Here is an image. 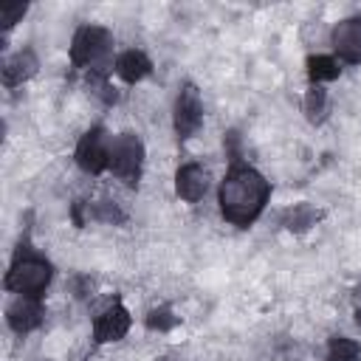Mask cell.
<instances>
[{"instance_id":"obj_1","label":"cell","mask_w":361,"mask_h":361,"mask_svg":"<svg viewBox=\"0 0 361 361\" xmlns=\"http://www.w3.org/2000/svg\"><path fill=\"white\" fill-rule=\"evenodd\" d=\"M268 195H271V186L257 169L231 164V169L220 183V212L228 223L248 226L265 209Z\"/></svg>"},{"instance_id":"obj_2","label":"cell","mask_w":361,"mask_h":361,"mask_svg":"<svg viewBox=\"0 0 361 361\" xmlns=\"http://www.w3.org/2000/svg\"><path fill=\"white\" fill-rule=\"evenodd\" d=\"M51 276H54V268L48 259L37 257V254H23L17 251L8 274H6V290H14L20 296H34L39 299V293L51 285Z\"/></svg>"},{"instance_id":"obj_3","label":"cell","mask_w":361,"mask_h":361,"mask_svg":"<svg viewBox=\"0 0 361 361\" xmlns=\"http://www.w3.org/2000/svg\"><path fill=\"white\" fill-rule=\"evenodd\" d=\"M113 37L102 25H82L73 34L71 42V62L73 68H87V71H104V62L110 56Z\"/></svg>"},{"instance_id":"obj_4","label":"cell","mask_w":361,"mask_h":361,"mask_svg":"<svg viewBox=\"0 0 361 361\" xmlns=\"http://www.w3.org/2000/svg\"><path fill=\"white\" fill-rule=\"evenodd\" d=\"M141 161H144V147L133 133H121L110 141V169L118 180L135 186L141 178Z\"/></svg>"},{"instance_id":"obj_5","label":"cell","mask_w":361,"mask_h":361,"mask_svg":"<svg viewBox=\"0 0 361 361\" xmlns=\"http://www.w3.org/2000/svg\"><path fill=\"white\" fill-rule=\"evenodd\" d=\"M76 164L90 175H99L110 166V138L102 127H93L82 135L76 147Z\"/></svg>"},{"instance_id":"obj_6","label":"cell","mask_w":361,"mask_h":361,"mask_svg":"<svg viewBox=\"0 0 361 361\" xmlns=\"http://www.w3.org/2000/svg\"><path fill=\"white\" fill-rule=\"evenodd\" d=\"M203 124V104L195 85H183L175 99V133L178 138H192Z\"/></svg>"},{"instance_id":"obj_7","label":"cell","mask_w":361,"mask_h":361,"mask_svg":"<svg viewBox=\"0 0 361 361\" xmlns=\"http://www.w3.org/2000/svg\"><path fill=\"white\" fill-rule=\"evenodd\" d=\"M42 316H45V310H42L39 299H34V296H17V299L8 305V310H6L8 327H11L14 333H20V336H25V333H31L34 327H39V324H42Z\"/></svg>"},{"instance_id":"obj_8","label":"cell","mask_w":361,"mask_h":361,"mask_svg":"<svg viewBox=\"0 0 361 361\" xmlns=\"http://www.w3.org/2000/svg\"><path fill=\"white\" fill-rule=\"evenodd\" d=\"M130 330V313L124 305H110L96 322H93V338L99 344H107V341H118L124 338V333Z\"/></svg>"},{"instance_id":"obj_9","label":"cell","mask_w":361,"mask_h":361,"mask_svg":"<svg viewBox=\"0 0 361 361\" xmlns=\"http://www.w3.org/2000/svg\"><path fill=\"white\" fill-rule=\"evenodd\" d=\"M333 48L347 65L361 62V20H341L333 28Z\"/></svg>"},{"instance_id":"obj_10","label":"cell","mask_w":361,"mask_h":361,"mask_svg":"<svg viewBox=\"0 0 361 361\" xmlns=\"http://www.w3.org/2000/svg\"><path fill=\"white\" fill-rule=\"evenodd\" d=\"M175 189L186 203H197L209 189V175L200 164H186L175 175Z\"/></svg>"},{"instance_id":"obj_11","label":"cell","mask_w":361,"mask_h":361,"mask_svg":"<svg viewBox=\"0 0 361 361\" xmlns=\"http://www.w3.org/2000/svg\"><path fill=\"white\" fill-rule=\"evenodd\" d=\"M37 68H39L37 54H34L31 48H23V51H17L14 56L6 59V65H3V85H6V87L23 85L25 79H31V76L37 73Z\"/></svg>"},{"instance_id":"obj_12","label":"cell","mask_w":361,"mask_h":361,"mask_svg":"<svg viewBox=\"0 0 361 361\" xmlns=\"http://www.w3.org/2000/svg\"><path fill=\"white\" fill-rule=\"evenodd\" d=\"M149 71H152V62H149V56H147L144 51L130 48V51H124V54L116 59V73H118L127 85L141 82L144 76H149Z\"/></svg>"},{"instance_id":"obj_13","label":"cell","mask_w":361,"mask_h":361,"mask_svg":"<svg viewBox=\"0 0 361 361\" xmlns=\"http://www.w3.org/2000/svg\"><path fill=\"white\" fill-rule=\"evenodd\" d=\"M319 217H322L319 209H313L310 203H296V206L285 209V214H282V226H285L288 231H307L310 226H316Z\"/></svg>"},{"instance_id":"obj_14","label":"cell","mask_w":361,"mask_h":361,"mask_svg":"<svg viewBox=\"0 0 361 361\" xmlns=\"http://www.w3.org/2000/svg\"><path fill=\"white\" fill-rule=\"evenodd\" d=\"M338 71H341V68H338V62H336L333 56L316 54V56H310V59H307V76H310V82H313V85L336 79V76H338Z\"/></svg>"},{"instance_id":"obj_15","label":"cell","mask_w":361,"mask_h":361,"mask_svg":"<svg viewBox=\"0 0 361 361\" xmlns=\"http://www.w3.org/2000/svg\"><path fill=\"white\" fill-rule=\"evenodd\" d=\"M358 355H361L358 341H353L347 336H336L327 344V361H358Z\"/></svg>"},{"instance_id":"obj_16","label":"cell","mask_w":361,"mask_h":361,"mask_svg":"<svg viewBox=\"0 0 361 361\" xmlns=\"http://www.w3.org/2000/svg\"><path fill=\"white\" fill-rule=\"evenodd\" d=\"M305 113L310 121H322L327 113V90L322 85H310L305 93Z\"/></svg>"},{"instance_id":"obj_17","label":"cell","mask_w":361,"mask_h":361,"mask_svg":"<svg viewBox=\"0 0 361 361\" xmlns=\"http://www.w3.org/2000/svg\"><path fill=\"white\" fill-rule=\"evenodd\" d=\"M90 214H93L96 220H102V223H124V220H127L124 212H121L113 200H99V203H93Z\"/></svg>"},{"instance_id":"obj_18","label":"cell","mask_w":361,"mask_h":361,"mask_svg":"<svg viewBox=\"0 0 361 361\" xmlns=\"http://www.w3.org/2000/svg\"><path fill=\"white\" fill-rule=\"evenodd\" d=\"M175 324H178V319L172 316L169 307H155V310H149V316H147V327H149V330H158V333H166V330H172Z\"/></svg>"},{"instance_id":"obj_19","label":"cell","mask_w":361,"mask_h":361,"mask_svg":"<svg viewBox=\"0 0 361 361\" xmlns=\"http://www.w3.org/2000/svg\"><path fill=\"white\" fill-rule=\"evenodd\" d=\"M28 11V6L25 3H3L0 6V25L8 31L14 23H20L23 20V14Z\"/></svg>"},{"instance_id":"obj_20","label":"cell","mask_w":361,"mask_h":361,"mask_svg":"<svg viewBox=\"0 0 361 361\" xmlns=\"http://www.w3.org/2000/svg\"><path fill=\"white\" fill-rule=\"evenodd\" d=\"M355 322L361 324V307H355Z\"/></svg>"}]
</instances>
